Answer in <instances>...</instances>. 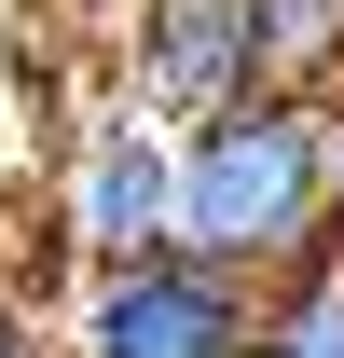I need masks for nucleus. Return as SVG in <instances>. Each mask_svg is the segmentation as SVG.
Segmentation results:
<instances>
[{"mask_svg":"<svg viewBox=\"0 0 344 358\" xmlns=\"http://www.w3.org/2000/svg\"><path fill=\"white\" fill-rule=\"evenodd\" d=\"M179 262L261 303L344 262V96H248L179 138Z\"/></svg>","mask_w":344,"mask_h":358,"instance_id":"1","label":"nucleus"},{"mask_svg":"<svg viewBox=\"0 0 344 358\" xmlns=\"http://www.w3.org/2000/svg\"><path fill=\"white\" fill-rule=\"evenodd\" d=\"M55 221L96 275H138V262H179V138H152L138 110H96L69 124V193Z\"/></svg>","mask_w":344,"mask_h":358,"instance_id":"2","label":"nucleus"},{"mask_svg":"<svg viewBox=\"0 0 344 358\" xmlns=\"http://www.w3.org/2000/svg\"><path fill=\"white\" fill-rule=\"evenodd\" d=\"M69 358H261V289L207 262H138V275H83Z\"/></svg>","mask_w":344,"mask_h":358,"instance_id":"3","label":"nucleus"},{"mask_svg":"<svg viewBox=\"0 0 344 358\" xmlns=\"http://www.w3.org/2000/svg\"><path fill=\"white\" fill-rule=\"evenodd\" d=\"M138 96L166 124H234L248 96H275L261 0H138Z\"/></svg>","mask_w":344,"mask_h":358,"instance_id":"4","label":"nucleus"},{"mask_svg":"<svg viewBox=\"0 0 344 358\" xmlns=\"http://www.w3.org/2000/svg\"><path fill=\"white\" fill-rule=\"evenodd\" d=\"M261 358H344V262L261 303Z\"/></svg>","mask_w":344,"mask_h":358,"instance_id":"5","label":"nucleus"},{"mask_svg":"<svg viewBox=\"0 0 344 358\" xmlns=\"http://www.w3.org/2000/svg\"><path fill=\"white\" fill-rule=\"evenodd\" d=\"M0 358H42V331H28V303H0Z\"/></svg>","mask_w":344,"mask_h":358,"instance_id":"6","label":"nucleus"}]
</instances>
